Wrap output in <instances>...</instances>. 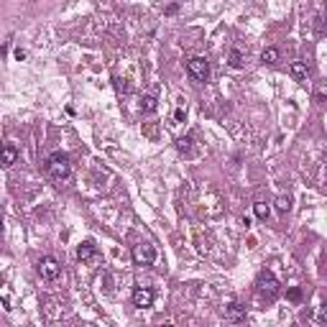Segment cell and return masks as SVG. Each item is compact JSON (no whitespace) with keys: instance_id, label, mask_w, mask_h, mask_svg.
<instances>
[{"instance_id":"obj_1","label":"cell","mask_w":327,"mask_h":327,"mask_svg":"<svg viewBox=\"0 0 327 327\" xmlns=\"http://www.w3.org/2000/svg\"><path fill=\"white\" fill-rule=\"evenodd\" d=\"M46 174L51 176L54 182H67L72 176V161H69V156L62 154V151H54L46 159Z\"/></svg>"},{"instance_id":"obj_2","label":"cell","mask_w":327,"mask_h":327,"mask_svg":"<svg viewBox=\"0 0 327 327\" xmlns=\"http://www.w3.org/2000/svg\"><path fill=\"white\" fill-rule=\"evenodd\" d=\"M187 74L195 82H200V84L207 82V80H210V62H207L204 56H192L187 62Z\"/></svg>"},{"instance_id":"obj_3","label":"cell","mask_w":327,"mask_h":327,"mask_svg":"<svg viewBox=\"0 0 327 327\" xmlns=\"http://www.w3.org/2000/svg\"><path fill=\"white\" fill-rule=\"evenodd\" d=\"M133 263L136 266H151L156 261V248L151 243H138V245H133Z\"/></svg>"},{"instance_id":"obj_4","label":"cell","mask_w":327,"mask_h":327,"mask_svg":"<svg viewBox=\"0 0 327 327\" xmlns=\"http://www.w3.org/2000/svg\"><path fill=\"white\" fill-rule=\"evenodd\" d=\"M39 274H41V279H46V281H56L59 276H62V266H59V261L54 256H43L39 261Z\"/></svg>"},{"instance_id":"obj_5","label":"cell","mask_w":327,"mask_h":327,"mask_svg":"<svg viewBox=\"0 0 327 327\" xmlns=\"http://www.w3.org/2000/svg\"><path fill=\"white\" fill-rule=\"evenodd\" d=\"M256 286H258L261 294L269 296V299H274V296L279 294V281H276V276L271 271H261L258 279H256Z\"/></svg>"},{"instance_id":"obj_6","label":"cell","mask_w":327,"mask_h":327,"mask_svg":"<svg viewBox=\"0 0 327 327\" xmlns=\"http://www.w3.org/2000/svg\"><path fill=\"white\" fill-rule=\"evenodd\" d=\"M133 307H138V309H148V307H154V291L151 289H146V286H136L133 289Z\"/></svg>"},{"instance_id":"obj_7","label":"cell","mask_w":327,"mask_h":327,"mask_svg":"<svg viewBox=\"0 0 327 327\" xmlns=\"http://www.w3.org/2000/svg\"><path fill=\"white\" fill-rule=\"evenodd\" d=\"M16 159H18V146L16 143H3L0 146V166L3 169H10L13 164H16Z\"/></svg>"},{"instance_id":"obj_8","label":"cell","mask_w":327,"mask_h":327,"mask_svg":"<svg viewBox=\"0 0 327 327\" xmlns=\"http://www.w3.org/2000/svg\"><path fill=\"white\" fill-rule=\"evenodd\" d=\"M77 258H80L82 263L95 261V258H97V245H95V241H82V245L77 248Z\"/></svg>"},{"instance_id":"obj_9","label":"cell","mask_w":327,"mask_h":327,"mask_svg":"<svg viewBox=\"0 0 327 327\" xmlns=\"http://www.w3.org/2000/svg\"><path fill=\"white\" fill-rule=\"evenodd\" d=\"M225 317H228L230 322H241V320H245V307H243L241 302H230V304L225 307Z\"/></svg>"},{"instance_id":"obj_10","label":"cell","mask_w":327,"mask_h":327,"mask_svg":"<svg viewBox=\"0 0 327 327\" xmlns=\"http://www.w3.org/2000/svg\"><path fill=\"white\" fill-rule=\"evenodd\" d=\"M289 74H291L294 80H299V82H302V80L309 77V69H307L304 62H291V64H289Z\"/></svg>"},{"instance_id":"obj_11","label":"cell","mask_w":327,"mask_h":327,"mask_svg":"<svg viewBox=\"0 0 327 327\" xmlns=\"http://www.w3.org/2000/svg\"><path fill=\"white\" fill-rule=\"evenodd\" d=\"M156 108H159V97H156V95L148 92V95L141 97V110H143V113H154Z\"/></svg>"},{"instance_id":"obj_12","label":"cell","mask_w":327,"mask_h":327,"mask_svg":"<svg viewBox=\"0 0 327 327\" xmlns=\"http://www.w3.org/2000/svg\"><path fill=\"white\" fill-rule=\"evenodd\" d=\"M261 62L263 64H276L279 62V49L276 46H266L263 54H261Z\"/></svg>"},{"instance_id":"obj_13","label":"cell","mask_w":327,"mask_h":327,"mask_svg":"<svg viewBox=\"0 0 327 327\" xmlns=\"http://www.w3.org/2000/svg\"><path fill=\"white\" fill-rule=\"evenodd\" d=\"M192 143H195V136L192 133H187V136L176 138V148H179L182 154H192Z\"/></svg>"},{"instance_id":"obj_14","label":"cell","mask_w":327,"mask_h":327,"mask_svg":"<svg viewBox=\"0 0 327 327\" xmlns=\"http://www.w3.org/2000/svg\"><path fill=\"white\" fill-rule=\"evenodd\" d=\"M289 210H291V197H289V195H281V197L276 200V212H279V215H286Z\"/></svg>"},{"instance_id":"obj_15","label":"cell","mask_w":327,"mask_h":327,"mask_svg":"<svg viewBox=\"0 0 327 327\" xmlns=\"http://www.w3.org/2000/svg\"><path fill=\"white\" fill-rule=\"evenodd\" d=\"M253 215H256L258 220H269V215H271V207L266 204V202H256V204H253Z\"/></svg>"},{"instance_id":"obj_16","label":"cell","mask_w":327,"mask_h":327,"mask_svg":"<svg viewBox=\"0 0 327 327\" xmlns=\"http://www.w3.org/2000/svg\"><path fill=\"white\" fill-rule=\"evenodd\" d=\"M228 64H230L233 69H241V67H243V54H241V49H233V51H230Z\"/></svg>"},{"instance_id":"obj_17","label":"cell","mask_w":327,"mask_h":327,"mask_svg":"<svg viewBox=\"0 0 327 327\" xmlns=\"http://www.w3.org/2000/svg\"><path fill=\"white\" fill-rule=\"evenodd\" d=\"M286 296H289L291 302H302V289H299V286H291V289L286 291Z\"/></svg>"},{"instance_id":"obj_18","label":"cell","mask_w":327,"mask_h":327,"mask_svg":"<svg viewBox=\"0 0 327 327\" xmlns=\"http://www.w3.org/2000/svg\"><path fill=\"white\" fill-rule=\"evenodd\" d=\"M115 87H118V90H123V92H130V84L125 80H115Z\"/></svg>"},{"instance_id":"obj_19","label":"cell","mask_w":327,"mask_h":327,"mask_svg":"<svg viewBox=\"0 0 327 327\" xmlns=\"http://www.w3.org/2000/svg\"><path fill=\"white\" fill-rule=\"evenodd\" d=\"M174 118H176V121H184V118H187V110H182V108H176V113H174Z\"/></svg>"},{"instance_id":"obj_20","label":"cell","mask_w":327,"mask_h":327,"mask_svg":"<svg viewBox=\"0 0 327 327\" xmlns=\"http://www.w3.org/2000/svg\"><path fill=\"white\" fill-rule=\"evenodd\" d=\"M176 10H179V5H176V3H171V5L166 8V16H174V13H176Z\"/></svg>"},{"instance_id":"obj_21","label":"cell","mask_w":327,"mask_h":327,"mask_svg":"<svg viewBox=\"0 0 327 327\" xmlns=\"http://www.w3.org/2000/svg\"><path fill=\"white\" fill-rule=\"evenodd\" d=\"M16 59H18V62H21V59H26V51L23 49H16Z\"/></svg>"},{"instance_id":"obj_22","label":"cell","mask_w":327,"mask_h":327,"mask_svg":"<svg viewBox=\"0 0 327 327\" xmlns=\"http://www.w3.org/2000/svg\"><path fill=\"white\" fill-rule=\"evenodd\" d=\"M315 100H317V102H320V105H322V102H325V92H322V90H320V92H317V97H315Z\"/></svg>"},{"instance_id":"obj_23","label":"cell","mask_w":327,"mask_h":327,"mask_svg":"<svg viewBox=\"0 0 327 327\" xmlns=\"http://www.w3.org/2000/svg\"><path fill=\"white\" fill-rule=\"evenodd\" d=\"M0 233H3V217H0Z\"/></svg>"}]
</instances>
